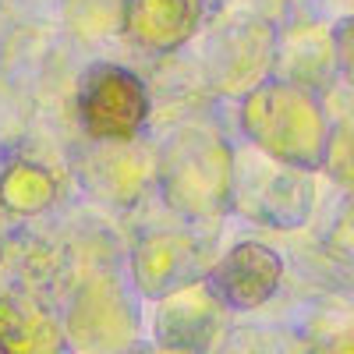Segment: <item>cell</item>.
Returning <instances> with one entry per match:
<instances>
[{"label": "cell", "mask_w": 354, "mask_h": 354, "mask_svg": "<svg viewBox=\"0 0 354 354\" xmlns=\"http://www.w3.org/2000/svg\"><path fill=\"white\" fill-rule=\"evenodd\" d=\"M241 128L270 160L315 170L326 160L330 121L312 93L290 82H259L241 103Z\"/></svg>", "instance_id": "6da1fadb"}, {"label": "cell", "mask_w": 354, "mask_h": 354, "mask_svg": "<svg viewBox=\"0 0 354 354\" xmlns=\"http://www.w3.org/2000/svg\"><path fill=\"white\" fill-rule=\"evenodd\" d=\"M156 177L170 209L181 216H216L230 205L234 153L205 124H181L160 149Z\"/></svg>", "instance_id": "7a4b0ae2"}, {"label": "cell", "mask_w": 354, "mask_h": 354, "mask_svg": "<svg viewBox=\"0 0 354 354\" xmlns=\"http://www.w3.org/2000/svg\"><path fill=\"white\" fill-rule=\"evenodd\" d=\"M145 117L149 93L135 71L121 64H93L78 82V121L96 142H131Z\"/></svg>", "instance_id": "3957f363"}, {"label": "cell", "mask_w": 354, "mask_h": 354, "mask_svg": "<svg viewBox=\"0 0 354 354\" xmlns=\"http://www.w3.org/2000/svg\"><path fill=\"white\" fill-rule=\"evenodd\" d=\"M230 202L270 227H298L312 205V181L305 170L283 167L277 160L234 163Z\"/></svg>", "instance_id": "277c9868"}, {"label": "cell", "mask_w": 354, "mask_h": 354, "mask_svg": "<svg viewBox=\"0 0 354 354\" xmlns=\"http://www.w3.org/2000/svg\"><path fill=\"white\" fill-rule=\"evenodd\" d=\"M280 277H283V262L273 248L259 241H241L205 273L202 283L223 308L248 312L273 298Z\"/></svg>", "instance_id": "5b68a950"}, {"label": "cell", "mask_w": 354, "mask_h": 354, "mask_svg": "<svg viewBox=\"0 0 354 354\" xmlns=\"http://www.w3.org/2000/svg\"><path fill=\"white\" fill-rule=\"evenodd\" d=\"M131 270L145 298H167L202 280V245L185 230L149 234L135 248Z\"/></svg>", "instance_id": "8992f818"}, {"label": "cell", "mask_w": 354, "mask_h": 354, "mask_svg": "<svg viewBox=\"0 0 354 354\" xmlns=\"http://www.w3.org/2000/svg\"><path fill=\"white\" fill-rule=\"evenodd\" d=\"M273 57V32L262 21H234L223 25L209 46V78L223 93L259 85L266 64Z\"/></svg>", "instance_id": "52a82bcc"}, {"label": "cell", "mask_w": 354, "mask_h": 354, "mask_svg": "<svg viewBox=\"0 0 354 354\" xmlns=\"http://www.w3.org/2000/svg\"><path fill=\"white\" fill-rule=\"evenodd\" d=\"M202 21V0H124V32L149 53L185 46Z\"/></svg>", "instance_id": "ba28073f"}, {"label": "cell", "mask_w": 354, "mask_h": 354, "mask_svg": "<svg viewBox=\"0 0 354 354\" xmlns=\"http://www.w3.org/2000/svg\"><path fill=\"white\" fill-rule=\"evenodd\" d=\"M220 301L213 298L205 283H192L185 290H177L174 298L160 308V322L156 333L163 340L167 351H198L205 340L213 337L216 322H220Z\"/></svg>", "instance_id": "9c48e42d"}, {"label": "cell", "mask_w": 354, "mask_h": 354, "mask_svg": "<svg viewBox=\"0 0 354 354\" xmlns=\"http://www.w3.org/2000/svg\"><path fill=\"white\" fill-rule=\"evenodd\" d=\"M85 185L113 205H131L145 188V160L131 142H100V149L82 167Z\"/></svg>", "instance_id": "30bf717a"}, {"label": "cell", "mask_w": 354, "mask_h": 354, "mask_svg": "<svg viewBox=\"0 0 354 354\" xmlns=\"http://www.w3.org/2000/svg\"><path fill=\"white\" fill-rule=\"evenodd\" d=\"M57 198V177L39 163H11L0 177V202L18 216L43 213Z\"/></svg>", "instance_id": "8fae6325"}, {"label": "cell", "mask_w": 354, "mask_h": 354, "mask_svg": "<svg viewBox=\"0 0 354 354\" xmlns=\"http://www.w3.org/2000/svg\"><path fill=\"white\" fill-rule=\"evenodd\" d=\"M0 344L11 354H32L39 344L53 347V326L43 315L21 308L18 301L0 298Z\"/></svg>", "instance_id": "7c38bea8"}, {"label": "cell", "mask_w": 354, "mask_h": 354, "mask_svg": "<svg viewBox=\"0 0 354 354\" xmlns=\"http://www.w3.org/2000/svg\"><path fill=\"white\" fill-rule=\"evenodd\" d=\"M64 18L78 36L100 39L124 28V0H64Z\"/></svg>", "instance_id": "4fadbf2b"}, {"label": "cell", "mask_w": 354, "mask_h": 354, "mask_svg": "<svg viewBox=\"0 0 354 354\" xmlns=\"http://www.w3.org/2000/svg\"><path fill=\"white\" fill-rule=\"evenodd\" d=\"M326 170L344 185H354V110L330 131L326 142Z\"/></svg>", "instance_id": "5bb4252c"}, {"label": "cell", "mask_w": 354, "mask_h": 354, "mask_svg": "<svg viewBox=\"0 0 354 354\" xmlns=\"http://www.w3.org/2000/svg\"><path fill=\"white\" fill-rule=\"evenodd\" d=\"M333 53H337V64L347 75V82L354 85V18L337 21L333 28Z\"/></svg>", "instance_id": "9a60e30c"}, {"label": "cell", "mask_w": 354, "mask_h": 354, "mask_svg": "<svg viewBox=\"0 0 354 354\" xmlns=\"http://www.w3.org/2000/svg\"><path fill=\"white\" fill-rule=\"evenodd\" d=\"M163 354H188V351H163Z\"/></svg>", "instance_id": "2e32d148"}, {"label": "cell", "mask_w": 354, "mask_h": 354, "mask_svg": "<svg viewBox=\"0 0 354 354\" xmlns=\"http://www.w3.org/2000/svg\"><path fill=\"white\" fill-rule=\"evenodd\" d=\"M0 354H11V351H8V347H4V344H0Z\"/></svg>", "instance_id": "e0dca14e"}]
</instances>
